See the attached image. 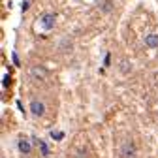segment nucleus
Instances as JSON below:
<instances>
[{"instance_id":"7ed1b4c3","label":"nucleus","mask_w":158,"mask_h":158,"mask_svg":"<svg viewBox=\"0 0 158 158\" xmlns=\"http://www.w3.org/2000/svg\"><path fill=\"white\" fill-rule=\"evenodd\" d=\"M28 107H30L32 117H36V118H40V117H44V115H45V104H44L42 100H32Z\"/></svg>"},{"instance_id":"6e6552de","label":"nucleus","mask_w":158,"mask_h":158,"mask_svg":"<svg viewBox=\"0 0 158 158\" xmlns=\"http://www.w3.org/2000/svg\"><path fill=\"white\" fill-rule=\"evenodd\" d=\"M28 6H30V4L27 2V0H25V2H23V6H21V8H23V11H27V10H28Z\"/></svg>"},{"instance_id":"20e7f679","label":"nucleus","mask_w":158,"mask_h":158,"mask_svg":"<svg viewBox=\"0 0 158 158\" xmlns=\"http://www.w3.org/2000/svg\"><path fill=\"white\" fill-rule=\"evenodd\" d=\"M32 137L30 139H27V137H19L17 139V149H19V152H23V154H30L32 152Z\"/></svg>"},{"instance_id":"423d86ee","label":"nucleus","mask_w":158,"mask_h":158,"mask_svg":"<svg viewBox=\"0 0 158 158\" xmlns=\"http://www.w3.org/2000/svg\"><path fill=\"white\" fill-rule=\"evenodd\" d=\"M32 143H34L38 149H42V154H44V156H49V147L45 145V141L38 139V137H32Z\"/></svg>"},{"instance_id":"0eeeda50","label":"nucleus","mask_w":158,"mask_h":158,"mask_svg":"<svg viewBox=\"0 0 158 158\" xmlns=\"http://www.w3.org/2000/svg\"><path fill=\"white\" fill-rule=\"evenodd\" d=\"M49 135H51V139H55V141H60V139H64V132H55V130H53Z\"/></svg>"},{"instance_id":"f03ea898","label":"nucleus","mask_w":158,"mask_h":158,"mask_svg":"<svg viewBox=\"0 0 158 158\" xmlns=\"http://www.w3.org/2000/svg\"><path fill=\"white\" fill-rule=\"evenodd\" d=\"M55 23H56V13H53V11H45L42 17H40V28L45 30V32L53 30Z\"/></svg>"},{"instance_id":"39448f33","label":"nucleus","mask_w":158,"mask_h":158,"mask_svg":"<svg viewBox=\"0 0 158 158\" xmlns=\"http://www.w3.org/2000/svg\"><path fill=\"white\" fill-rule=\"evenodd\" d=\"M143 44H145V47H149V49H156V47H158V34H156V32L147 34L145 40H143Z\"/></svg>"},{"instance_id":"f257e3e1","label":"nucleus","mask_w":158,"mask_h":158,"mask_svg":"<svg viewBox=\"0 0 158 158\" xmlns=\"http://www.w3.org/2000/svg\"><path fill=\"white\" fill-rule=\"evenodd\" d=\"M135 143L132 139H124L118 147V156L121 158H135Z\"/></svg>"}]
</instances>
